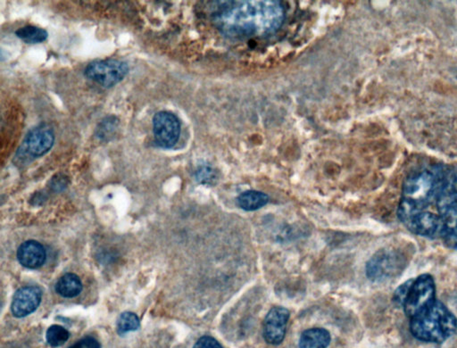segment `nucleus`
<instances>
[{"label":"nucleus","instance_id":"1","mask_svg":"<svg viewBox=\"0 0 457 348\" xmlns=\"http://www.w3.org/2000/svg\"><path fill=\"white\" fill-rule=\"evenodd\" d=\"M285 10L278 0L225 2L213 21L227 38L243 40L273 35L282 27Z\"/></svg>","mask_w":457,"mask_h":348},{"label":"nucleus","instance_id":"2","mask_svg":"<svg viewBox=\"0 0 457 348\" xmlns=\"http://www.w3.org/2000/svg\"><path fill=\"white\" fill-rule=\"evenodd\" d=\"M446 178L441 169L436 167L422 169L406 177L398 210L399 219L405 222L438 201Z\"/></svg>","mask_w":457,"mask_h":348},{"label":"nucleus","instance_id":"3","mask_svg":"<svg viewBox=\"0 0 457 348\" xmlns=\"http://www.w3.org/2000/svg\"><path fill=\"white\" fill-rule=\"evenodd\" d=\"M410 330L419 340L442 343L456 332L457 319L444 304L435 300L411 318Z\"/></svg>","mask_w":457,"mask_h":348},{"label":"nucleus","instance_id":"4","mask_svg":"<svg viewBox=\"0 0 457 348\" xmlns=\"http://www.w3.org/2000/svg\"><path fill=\"white\" fill-rule=\"evenodd\" d=\"M408 266V258L400 249L385 248L372 256L367 265V275L372 282H385L401 275Z\"/></svg>","mask_w":457,"mask_h":348},{"label":"nucleus","instance_id":"5","mask_svg":"<svg viewBox=\"0 0 457 348\" xmlns=\"http://www.w3.org/2000/svg\"><path fill=\"white\" fill-rule=\"evenodd\" d=\"M436 286L431 275L425 273L414 279L404 304L405 313L409 318L422 312L436 300Z\"/></svg>","mask_w":457,"mask_h":348},{"label":"nucleus","instance_id":"6","mask_svg":"<svg viewBox=\"0 0 457 348\" xmlns=\"http://www.w3.org/2000/svg\"><path fill=\"white\" fill-rule=\"evenodd\" d=\"M128 73L127 64L117 59L94 61L84 71L88 79L107 89L121 82Z\"/></svg>","mask_w":457,"mask_h":348},{"label":"nucleus","instance_id":"7","mask_svg":"<svg viewBox=\"0 0 457 348\" xmlns=\"http://www.w3.org/2000/svg\"><path fill=\"white\" fill-rule=\"evenodd\" d=\"M404 224L415 234L436 239L444 236L449 221L441 215L423 211L412 216Z\"/></svg>","mask_w":457,"mask_h":348},{"label":"nucleus","instance_id":"8","mask_svg":"<svg viewBox=\"0 0 457 348\" xmlns=\"http://www.w3.org/2000/svg\"><path fill=\"white\" fill-rule=\"evenodd\" d=\"M54 142L55 133L52 128L45 124L40 125L26 135L18 153H21L22 157H40L52 150Z\"/></svg>","mask_w":457,"mask_h":348},{"label":"nucleus","instance_id":"9","mask_svg":"<svg viewBox=\"0 0 457 348\" xmlns=\"http://www.w3.org/2000/svg\"><path fill=\"white\" fill-rule=\"evenodd\" d=\"M155 140L162 148H171L177 143L181 134L178 117L171 112L161 111L153 118Z\"/></svg>","mask_w":457,"mask_h":348},{"label":"nucleus","instance_id":"10","mask_svg":"<svg viewBox=\"0 0 457 348\" xmlns=\"http://www.w3.org/2000/svg\"><path fill=\"white\" fill-rule=\"evenodd\" d=\"M289 320V310L284 307L275 306L269 311L263 324V337L267 343L279 344L283 342Z\"/></svg>","mask_w":457,"mask_h":348},{"label":"nucleus","instance_id":"11","mask_svg":"<svg viewBox=\"0 0 457 348\" xmlns=\"http://www.w3.org/2000/svg\"><path fill=\"white\" fill-rule=\"evenodd\" d=\"M42 292L37 287L29 286L20 289L15 294L12 303L13 316L23 318L35 312L42 302Z\"/></svg>","mask_w":457,"mask_h":348},{"label":"nucleus","instance_id":"12","mask_svg":"<svg viewBox=\"0 0 457 348\" xmlns=\"http://www.w3.org/2000/svg\"><path fill=\"white\" fill-rule=\"evenodd\" d=\"M439 215L448 221L457 220V172L446 176L444 186L440 192L438 201Z\"/></svg>","mask_w":457,"mask_h":348},{"label":"nucleus","instance_id":"13","mask_svg":"<svg viewBox=\"0 0 457 348\" xmlns=\"http://www.w3.org/2000/svg\"><path fill=\"white\" fill-rule=\"evenodd\" d=\"M18 258L20 263L26 268H39L46 261V250L39 242L35 241H26L20 246Z\"/></svg>","mask_w":457,"mask_h":348},{"label":"nucleus","instance_id":"14","mask_svg":"<svg viewBox=\"0 0 457 348\" xmlns=\"http://www.w3.org/2000/svg\"><path fill=\"white\" fill-rule=\"evenodd\" d=\"M331 343L329 331L321 328L304 331L299 341V348H327Z\"/></svg>","mask_w":457,"mask_h":348},{"label":"nucleus","instance_id":"15","mask_svg":"<svg viewBox=\"0 0 457 348\" xmlns=\"http://www.w3.org/2000/svg\"><path fill=\"white\" fill-rule=\"evenodd\" d=\"M269 197L263 192L248 191L243 192L237 198L239 207L245 211H256L265 207L268 203Z\"/></svg>","mask_w":457,"mask_h":348},{"label":"nucleus","instance_id":"16","mask_svg":"<svg viewBox=\"0 0 457 348\" xmlns=\"http://www.w3.org/2000/svg\"><path fill=\"white\" fill-rule=\"evenodd\" d=\"M56 290L60 296L71 299L79 295L83 290V283L77 275L73 273H66L57 282Z\"/></svg>","mask_w":457,"mask_h":348},{"label":"nucleus","instance_id":"17","mask_svg":"<svg viewBox=\"0 0 457 348\" xmlns=\"http://www.w3.org/2000/svg\"><path fill=\"white\" fill-rule=\"evenodd\" d=\"M16 35L23 42L28 44L42 43L45 42L49 36L46 30L33 25L22 27L16 30Z\"/></svg>","mask_w":457,"mask_h":348},{"label":"nucleus","instance_id":"18","mask_svg":"<svg viewBox=\"0 0 457 348\" xmlns=\"http://www.w3.org/2000/svg\"><path fill=\"white\" fill-rule=\"evenodd\" d=\"M118 124H119V120H118L116 116H110L104 118V119L100 121V124L97 125L96 133H95V134H96V137L99 138V140H109V138L116 133Z\"/></svg>","mask_w":457,"mask_h":348},{"label":"nucleus","instance_id":"19","mask_svg":"<svg viewBox=\"0 0 457 348\" xmlns=\"http://www.w3.org/2000/svg\"><path fill=\"white\" fill-rule=\"evenodd\" d=\"M140 319L136 314L131 312L121 313L117 320V331L120 335H124L131 331H135L140 328Z\"/></svg>","mask_w":457,"mask_h":348},{"label":"nucleus","instance_id":"20","mask_svg":"<svg viewBox=\"0 0 457 348\" xmlns=\"http://www.w3.org/2000/svg\"><path fill=\"white\" fill-rule=\"evenodd\" d=\"M70 333L64 327L53 325L47 331L46 339L47 343L53 347L63 346L69 340Z\"/></svg>","mask_w":457,"mask_h":348},{"label":"nucleus","instance_id":"21","mask_svg":"<svg viewBox=\"0 0 457 348\" xmlns=\"http://www.w3.org/2000/svg\"><path fill=\"white\" fill-rule=\"evenodd\" d=\"M414 279L406 280L405 282L401 284L396 290L393 295V302L396 306L398 307L404 306L406 297H408L409 289H410Z\"/></svg>","mask_w":457,"mask_h":348},{"label":"nucleus","instance_id":"22","mask_svg":"<svg viewBox=\"0 0 457 348\" xmlns=\"http://www.w3.org/2000/svg\"><path fill=\"white\" fill-rule=\"evenodd\" d=\"M196 178L201 184H210L215 180L216 174L212 167H208V165H202L196 172Z\"/></svg>","mask_w":457,"mask_h":348},{"label":"nucleus","instance_id":"23","mask_svg":"<svg viewBox=\"0 0 457 348\" xmlns=\"http://www.w3.org/2000/svg\"><path fill=\"white\" fill-rule=\"evenodd\" d=\"M449 248L457 250V220L456 221H449L448 228L444 236L442 238Z\"/></svg>","mask_w":457,"mask_h":348},{"label":"nucleus","instance_id":"24","mask_svg":"<svg viewBox=\"0 0 457 348\" xmlns=\"http://www.w3.org/2000/svg\"><path fill=\"white\" fill-rule=\"evenodd\" d=\"M69 348H101L99 341L93 337H85L77 341Z\"/></svg>","mask_w":457,"mask_h":348},{"label":"nucleus","instance_id":"25","mask_svg":"<svg viewBox=\"0 0 457 348\" xmlns=\"http://www.w3.org/2000/svg\"><path fill=\"white\" fill-rule=\"evenodd\" d=\"M193 348H222V347L214 337L205 336L201 337Z\"/></svg>","mask_w":457,"mask_h":348},{"label":"nucleus","instance_id":"26","mask_svg":"<svg viewBox=\"0 0 457 348\" xmlns=\"http://www.w3.org/2000/svg\"><path fill=\"white\" fill-rule=\"evenodd\" d=\"M66 178L64 176H60V175H57L56 177L53 178L52 185L53 189L55 191H62V189L66 188L67 182L66 181Z\"/></svg>","mask_w":457,"mask_h":348}]
</instances>
